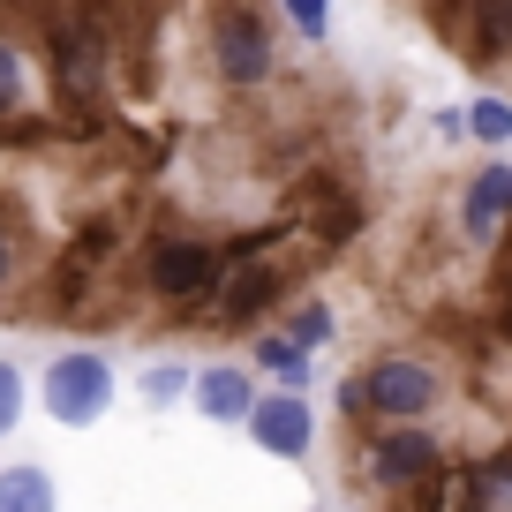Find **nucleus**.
Wrapping results in <instances>:
<instances>
[{
    "label": "nucleus",
    "instance_id": "f257e3e1",
    "mask_svg": "<svg viewBox=\"0 0 512 512\" xmlns=\"http://www.w3.org/2000/svg\"><path fill=\"white\" fill-rule=\"evenodd\" d=\"M211 68H219V83H234V91H256V83H272L279 46L249 8H219V16H211Z\"/></svg>",
    "mask_w": 512,
    "mask_h": 512
},
{
    "label": "nucleus",
    "instance_id": "f03ea898",
    "mask_svg": "<svg viewBox=\"0 0 512 512\" xmlns=\"http://www.w3.org/2000/svg\"><path fill=\"white\" fill-rule=\"evenodd\" d=\"M106 400H113V369H106V354H61V362L46 369V415L53 422H68V430H91L98 415H106Z\"/></svg>",
    "mask_w": 512,
    "mask_h": 512
},
{
    "label": "nucleus",
    "instance_id": "7ed1b4c3",
    "mask_svg": "<svg viewBox=\"0 0 512 512\" xmlns=\"http://www.w3.org/2000/svg\"><path fill=\"white\" fill-rule=\"evenodd\" d=\"M437 407V369L407 362V354H384L362 377V415H392V422H422Z\"/></svg>",
    "mask_w": 512,
    "mask_h": 512
},
{
    "label": "nucleus",
    "instance_id": "20e7f679",
    "mask_svg": "<svg viewBox=\"0 0 512 512\" xmlns=\"http://www.w3.org/2000/svg\"><path fill=\"white\" fill-rule=\"evenodd\" d=\"M219 272H226V249H211V241H196V234L159 241L151 264H144L151 294H166V302H196V294H211V287H219Z\"/></svg>",
    "mask_w": 512,
    "mask_h": 512
},
{
    "label": "nucleus",
    "instance_id": "39448f33",
    "mask_svg": "<svg viewBox=\"0 0 512 512\" xmlns=\"http://www.w3.org/2000/svg\"><path fill=\"white\" fill-rule=\"evenodd\" d=\"M249 437L264 452H279V460H302L309 445H317V415H309V400L302 392H294V384H279L272 400H249Z\"/></svg>",
    "mask_w": 512,
    "mask_h": 512
},
{
    "label": "nucleus",
    "instance_id": "423d86ee",
    "mask_svg": "<svg viewBox=\"0 0 512 512\" xmlns=\"http://www.w3.org/2000/svg\"><path fill=\"white\" fill-rule=\"evenodd\" d=\"M369 467H377V482H392V490H400V482H430L437 467H445V445H437L430 430H392L369 452Z\"/></svg>",
    "mask_w": 512,
    "mask_h": 512
},
{
    "label": "nucleus",
    "instance_id": "0eeeda50",
    "mask_svg": "<svg viewBox=\"0 0 512 512\" xmlns=\"http://www.w3.org/2000/svg\"><path fill=\"white\" fill-rule=\"evenodd\" d=\"M505 219H512V166H482L460 196V226H467V241H490Z\"/></svg>",
    "mask_w": 512,
    "mask_h": 512
},
{
    "label": "nucleus",
    "instance_id": "6e6552de",
    "mask_svg": "<svg viewBox=\"0 0 512 512\" xmlns=\"http://www.w3.org/2000/svg\"><path fill=\"white\" fill-rule=\"evenodd\" d=\"M219 287H226V294L211 302V317H219L226 332H241L249 317H264V309L279 302V272H264V264H256V272H234V279L219 272Z\"/></svg>",
    "mask_w": 512,
    "mask_h": 512
},
{
    "label": "nucleus",
    "instance_id": "1a4fd4ad",
    "mask_svg": "<svg viewBox=\"0 0 512 512\" xmlns=\"http://www.w3.org/2000/svg\"><path fill=\"white\" fill-rule=\"evenodd\" d=\"M53 68H61L68 91H91L98 83V23L91 16H76V23L53 31Z\"/></svg>",
    "mask_w": 512,
    "mask_h": 512
},
{
    "label": "nucleus",
    "instance_id": "9d476101",
    "mask_svg": "<svg viewBox=\"0 0 512 512\" xmlns=\"http://www.w3.org/2000/svg\"><path fill=\"white\" fill-rule=\"evenodd\" d=\"M512 53V0H467V61L490 68Z\"/></svg>",
    "mask_w": 512,
    "mask_h": 512
},
{
    "label": "nucleus",
    "instance_id": "9b49d317",
    "mask_svg": "<svg viewBox=\"0 0 512 512\" xmlns=\"http://www.w3.org/2000/svg\"><path fill=\"white\" fill-rule=\"evenodd\" d=\"M196 384V407H204L211 422H241L249 415V369H234V362H219V369H204V377H189Z\"/></svg>",
    "mask_w": 512,
    "mask_h": 512
},
{
    "label": "nucleus",
    "instance_id": "f8f14e48",
    "mask_svg": "<svg viewBox=\"0 0 512 512\" xmlns=\"http://www.w3.org/2000/svg\"><path fill=\"white\" fill-rule=\"evenodd\" d=\"M309 234L317 241H354L362 234V204H354L339 181H317V189H309Z\"/></svg>",
    "mask_w": 512,
    "mask_h": 512
},
{
    "label": "nucleus",
    "instance_id": "ddd939ff",
    "mask_svg": "<svg viewBox=\"0 0 512 512\" xmlns=\"http://www.w3.org/2000/svg\"><path fill=\"white\" fill-rule=\"evenodd\" d=\"M31 505H53V475L46 467H8L0 475V512H31Z\"/></svg>",
    "mask_w": 512,
    "mask_h": 512
},
{
    "label": "nucleus",
    "instance_id": "4468645a",
    "mask_svg": "<svg viewBox=\"0 0 512 512\" xmlns=\"http://www.w3.org/2000/svg\"><path fill=\"white\" fill-rule=\"evenodd\" d=\"M256 362L272 369L279 384H294V392L309 384V347H302V339H287V332H272V339H264V347H256Z\"/></svg>",
    "mask_w": 512,
    "mask_h": 512
},
{
    "label": "nucleus",
    "instance_id": "2eb2a0df",
    "mask_svg": "<svg viewBox=\"0 0 512 512\" xmlns=\"http://www.w3.org/2000/svg\"><path fill=\"white\" fill-rule=\"evenodd\" d=\"M467 136H482V144H505L512 136V98H475V106L460 113Z\"/></svg>",
    "mask_w": 512,
    "mask_h": 512
},
{
    "label": "nucleus",
    "instance_id": "dca6fc26",
    "mask_svg": "<svg viewBox=\"0 0 512 512\" xmlns=\"http://www.w3.org/2000/svg\"><path fill=\"white\" fill-rule=\"evenodd\" d=\"M181 392H189V369H181V362H151V369H144V400H151V407L181 400Z\"/></svg>",
    "mask_w": 512,
    "mask_h": 512
},
{
    "label": "nucleus",
    "instance_id": "f3484780",
    "mask_svg": "<svg viewBox=\"0 0 512 512\" xmlns=\"http://www.w3.org/2000/svg\"><path fill=\"white\" fill-rule=\"evenodd\" d=\"M23 83H31V76H23V53L0 38V113H16V106H23Z\"/></svg>",
    "mask_w": 512,
    "mask_h": 512
},
{
    "label": "nucleus",
    "instance_id": "a211bd4d",
    "mask_svg": "<svg viewBox=\"0 0 512 512\" xmlns=\"http://www.w3.org/2000/svg\"><path fill=\"white\" fill-rule=\"evenodd\" d=\"M287 339L324 347V339H332V309H324V302H302V309H294V332H287Z\"/></svg>",
    "mask_w": 512,
    "mask_h": 512
},
{
    "label": "nucleus",
    "instance_id": "6ab92c4d",
    "mask_svg": "<svg viewBox=\"0 0 512 512\" xmlns=\"http://www.w3.org/2000/svg\"><path fill=\"white\" fill-rule=\"evenodd\" d=\"M279 8H287V23L302 38H324V16H332V0H279Z\"/></svg>",
    "mask_w": 512,
    "mask_h": 512
},
{
    "label": "nucleus",
    "instance_id": "aec40b11",
    "mask_svg": "<svg viewBox=\"0 0 512 512\" xmlns=\"http://www.w3.org/2000/svg\"><path fill=\"white\" fill-rule=\"evenodd\" d=\"M16 415H23V369L0 362V437L16 430Z\"/></svg>",
    "mask_w": 512,
    "mask_h": 512
},
{
    "label": "nucleus",
    "instance_id": "412c9836",
    "mask_svg": "<svg viewBox=\"0 0 512 512\" xmlns=\"http://www.w3.org/2000/svg\"><path fill=\"white\" fill-rule=\"evenodd\" d=\"M8 279H16V234L0 226V294H8Z\"/></svg>",
    "mask_w": 512,
    "mask_h": 512
}]
</instances>
